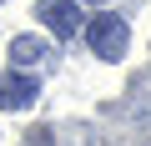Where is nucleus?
Wrapping results in <instances>:
<instances>
[{
    "label": "nucleus",
    "mask_w": 151,
    "mask_h": 146,
    "mask_svg": "<svg viewBox=\"0 0 151 146\" xmlns=\"http://www.w3.org/2000/svg\"><path fill=\"white\" fill-rule=\"evenodd\" d=\"M35 60H45V40L40 35H15L10 40V70H25Z\"/></svg>",
    "instance_id": "4"
},
{
    "label": "nucleus",
    "mask_w": 151,
    "mask_h": 146,
    "mask_svg": "<svg viewBox=\"0 0 151 146\" xmlns=\"http://www.w3.org/2000/svg\"><path fill=\"white\" fill-rule=\"evenodd\" d=\"M35 96H40V86L25 70H0V111H25V106H35Z\"/></svg>",
    "instance_id": "2"
},
{
    "label": "nucleus",
    "mask_w": 151,
    "mask_h": 146,
    "mask_svg": "<svg viewBox=\"0 0 151 146\" xmlns=\"http://www.w3.org/2000/svg\"><path fill=\"white\" fill-rule=\"evenodd\" d=\"M126 40H131V30H126V20L111 15V10H101V15L86 25V45H91L101 60H121V55H126Z\"/></svg>",
    "instance_id": "1"
},
{
    "label": "nucleus",
    "mask_w": 151,
    "mask_h": 146,
    "mask_svg": "<svg viewBox=\"0 0 151 146\" xmlns=\"http://www.w3.org/2000/svg\"><path fill=\"white\" fill-rule=\"evenodd\" d=\"M40 20L65 40V35L81 30V5H76V0H40Z\"/></svg>",
    "instance_id": "3"
}]
</instances>
